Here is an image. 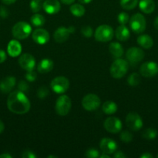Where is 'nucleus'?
<instances>
[{
	"label": "nucleus",
	"instance_id": "nucleus-20",
	"mask_svg": "<svg viewBox=\"0 0 158 158\" xmlns=\"http://www.w3.org/2000/svg\"><path fill=\"white\" fill-rule=\"evenodd\" d=\"M116 37L119 41H127L130 37L129 29L125 25H120L116 30Z\"/></svg>",
	"mask_w": 158,
	"mask_h": 158
},
{
	"label": "nucleus",
	"instance_id": "nucleus-3",
	"mask_svg": "<svg viewBox=\"0 0 158 158\" xmlns=\"http://www.w3.org/2000/svg\"><path fill=\"white\" fill-rule=\"evenodd\" d=\"M32 32L31 26L26 22H19L14 25L12 29V33L14 38L16 40L26 39Z\"/></svg>",
	"mask_w": 158,
	"mask_h": 158
},
{
	"label": "nucleus",
	"instance_id": "nucleus-35",
	"mask_svg": "<svg viewBox=\"0 0 158 158\" xmlns=\"http://www.w3.org/2000/svg\"><path fill=\"white\" fill-rule=\"evenodd\" d=\"M50 92L49 89L46 86H41L39 88L38 91H37V97L40 99H44L49 95Z\"/></svg>",
	"mask_w": 158,
	"mask_h": 158
},
{
	"label": "nucleus",
	"instance_id": "nucleus-1",
	"mask_svg": "<svg viewBox=\"0 0 158 158\" xmlns=\"http://www.w3.org/2000/svg\"><path fill=\"white\" fill-rule=\"evenodd\" d=\"M8 109L16 114H26L30 109V101L25 93L15 90L11 93L7 99Z\"/></svg>",
	"mask_w": 158,
	"mask_h": 158
},
{
	"label": "nucleus",
	"instance_id": "nucleus-30",
	"mask_svg": "<svg viewBox=\"0 0 158 158\" xmlns=\"http://www.w3.org/2000/svg\"><path fill=\"white\" fill-rule=\"evenodd\" d=\"M141 82V77L139 74L137 73H133L130 74L129 77L127 79V83L129 86H136L140 83Z\"/></svg>",
	"mask_w": 158,
	"mask_h": 158
},
{
	"label": "nucleus",
	"instance_id": "nucleus-12",
	"mask_svg": "<svg viewBox=\"0 0 158 158\" xmlns=\"http://www.w3.org/2000/svg\"><path fill=\"white\" fill-rule=\"evenodd\" d=\"M141 75L147 78L155 77L158 74V64L155 62H146L139 68Z\"/></svg>",
	"mask_w": 158,
	"mask_h": 158
},
{
	"label": "nucleus",
	"instance_id": "nucleus-15",
	"mask_svg": "<svg viewBox=\"0 0 158 158\" xmlns=\"http://www.w3.org/2000/svg\"><path fill=\"white\" fill-rule=\"evenodd\" d=\"M100 149L105 154H114L117 150V143L112 139L103 138L100 142Z\"/></svg>",
	"mask_w": 158,
	"mask_h": 158
},
{
	"label": "nucleus",
	"instance_id": "nucleus-23",
	"mask_svg": "<svg viewBox=\"0 0 158 158\" xmlns=\"http://www.w3.org/2000/svg\"><path fill=\"white\" fill-rule=\"evenodd\" d=\"M108 49H109L110 53L115 58H120L123 55V48H122V45L117 42H112L110 43Z\"/></svg>",
	"mask_w": 158,
	"mask_h": 158
},
{
	"label": "nucleus",
	"instance_id": "nucleus-22",
	"mask_svg": "<svg viewBox=\"0 0 158 158\" xmlns=\"http://www.w3.org/2000/svg\"><path fill=\"white\" fill-rule=\"evenodd\" d=\"M139 7L143 12L150 14L154 11L155 3L153 0H140L139 2Z\"/></svg>",
	"mask_w": 158,
	"mask_h": 158
},
{
	"label": "nucleus",
	"instance_id": "nucleus-46",
	"mask_svg": "<svg viewBox=\"0 0 158 158\" xmlns=\"http://www.w3.org/2000/svg\"><path fill=\"white\" fill-rule=\"evenodd\" d=\"M12 156L10 155L9 154H0V158H12Z\"/></svg>",
	"mask_w": 158,
	"mask_h": 158
},
{
	"label": "nucleus",
	"instance_id": "nucleus-31",
	"mask_svg": "<svg viewBox=\"0 0 158 158\" xmlns=\"http://www.w3.org/2000/svg\"><path fill=\"white\" fill-rule=\"evenodd\" d=\"M43 0H31L29 6H30L32 12L37 13L41 10V9L43 8Z\"/></svg>",
	"mask_w": 158,
	"mask_h": 158
},
{
	"label": "nucleus",
	"instance_id": "nucleus-28",
	"mask_svg": "<svg viewBox=\"0 0 158 158\" xmlns=\"http://www.w3.org/2000/svg\"><path fill=\"white\" fill-rule=\"evenodd\" d=\"M157 136V131L153 128H147L142 133V137L147 140H153Z\"/></svg>",
	"mask_w": 158,
	"mask_h": 158
},
{
	"label": "nucleus",
	"instance_id": "nucleus-16",
	"mask_svg": "<svg viewBox=\"0 0 158 158\" xmlns=\"http://www.w3.org/2000/svg\"><path fill=\"white\" fill-rule=\"evenodd\" d=\"M32 38L35 43L43 45L47 43L50 40V34L43 29H37L32 34Z\"/></svg>",
	"mask_w": 158,
	"mask_h": 158
},
{
	"label": "nucleus",
	"instance_id": "nucleus-10",
	"mask_svg": "<svg viewBox=\"0 0 158 158\" xmlns=\"http://www.w3.org/2000/svg\"><path fill=\"white\" fill-rule=\"evenodd\" d=\"M125 123L127 127L130 130L134 131H137L142 128L143 123L140 116L135 112H131L127 114L125 118Z\"/></svg>",
	"mask_w": 158,
	"mask_h": 158
},
{
	"label": "nucleus",
	"instance_id": "nucleus-24",
	"mask_svg": "<svg viewBox=\"0 0 158 158\" xmlns=\"http://www.w3.org/2000/svg\"><path fill=\"white\" fill-rule=\"evenodd\" d=\"M137 43L144 49H149L153 46V40L151 37L147 34H143L138 36Z\"/></svg>",
	"mask_w": 158,
	"mask_h": 158
},
{
	"label": "nucleus",
	"instance_id": "nucleus-4",
	"mask_svg": "<svg viewBox=\"0 0 158 158\" xmlns=\"http://www.w3.org/2000/svg\"><path fill=\"white\" fill-rule=\"evenodd\" d=\"M113 35H114L113 29L108 25H102L99 26L94 32L95 40L102 43H106L112 40Z\"/></svg>",
	"mask_w": 158,
	"mask_h": 158
},
{
	"label": "nucleus",
	"instance_id": "nucleus-47",
	"mask_svg": "<svg viewBox=\"0 0 158 158\" xmlns=\"http://www.w3.org/2000/svg\"><path fill=\"white\" fill-rule=\"evenodd\" d=\"M4 129H5L4 123H3V122L0 120V134H2V133L3 132Z\"/></svg>",
	"mask_w": 158,
	"mask_h": 158
},
{
	"label": "nucleus",
	"instance_id": "nucleus-51",
	"mask_svg": "<svg viewBox=\"0 0 158 158\" xmlns=\"http://www.w3.org/2000/svg\"><path fill=\"white\" fill-rule=\"evenodd\" d=\"M48 157L50 158V157H54V158H57V156H54V155H50V156H48Z\"/></svg>",
	"mask_w": 158,
	"mask_h": 158
},
{
	"label": "nucleus",
	"instance_id": "nucleus-41",
	"mask_svg": "<svg viewBox=\"0 0 158 158\" xmlns=\"http://www.w3.org/2000/svg\"><path fill=\"white\" fill-rule=\"evenodd\" d=\"M114 158H125L126 157V155L124 154L122 151H117V152L114 153Z\"/></svg>",
	"mask_w": 158,
	"mask_h": 158
},
{
	"label": "nucleus",
	"instance_id": "nucleus-9",
	"mask_svg": "<svg viewBox=\"0 0 158 158\" xmlns=\"http://www.w3.org/2000/svg\"><path fill=\"white\" fill-rule=\"evenodd\" d=\"M125 57L130 64L136 65L143 60L144 52L140 48L131 47L126 51Z\"/></svg>",
	"mask_w": 158,
	"mask_h": 158
},
{
	"label": "nucleus",
	"instance_id": "nucleus-38",
	"mask_svg": "<svg viewBox=\"0 0 158 158\" xmlns=\"http://www.w3.org/2000/svg\"><path fill=\"white\" fill-rule=\"evenodd\" d=\"M26 79L29 82H33L37 79V73L33 70L27 71L26 74Z\"/></svg>",
	"mask_w": 158,
	"mask_h": 158
},
{
	"label": "nucleus",
	"instance_id": "nucleus-48",
	"mask_svg": "<svg viewBox=\"0 0 158 158\" xmlns=\"http://www.w3.org/2000/svg\"><path fill=\"white\" fill-rule=\"evenodd\" d=\"M153 26H154V28L158 30V16L154 20V23H153Z\"/></svg>",
	"mask_w": 158,
	"mask_h": 158
},
{
	"label": "nucleus",
	"instance_id": "nucleus-42",
	"mask_svg": "<svg viewBox=\"0 0 158 158\" xmlns=\"http://www.w3.org/2000/svg\"><path fill=\"white\" fill-rule=\"evenodd\" d=\"M6 60V54L5 51L0 50V63H3Z\"/></svg>",
	"mask_w": 158,
	"mask_h": 158
},
{
	"label": "nucleus",
	"instance_id": "nucleus-29",
	"mask_svg": "<svg viewBox=\"0 0 158 158\" xmlns=\"http://www.w3.org/2000/svg\"><path fill=\"white\" fill-rule=\"evenodd\" d=\"M45 18L40 14L35 13L31 16L30 22L34 26H42L45 24Z\"/></svg>",
	"mask_w": 158,
	"mask_h": 158
},
{
	"label": "nucleus",
	"instance_id": "nucleus-50",
	"mask_svg": "<svg viewBox=\"0 0 158 158\" xmlns=\"http://www.w3.org/2000/svg\"><path fill=\"white\" fill-rule=\"evenodd\" d=\"M99 157H100V158H109L110 157H109V155H108V154L103 153V154H102V155L99 156Z\"/></svg>",
	"mask_w": 158,
	"mask_h": 158
},
{
	"label": "nucleus",
	"instance_id": "nucleus-52",
	"mask_svg": "<svg viewBox=\"0 0 158 158\" xmlns=\"http://www.w3.org/2000/svg\"><path fill=\"white\" fill-rule=\"evenodd\" d=\"M157 157H158V155H157Z\"/></svg>",
	"mask_w": 158,
	"mask_h": 158
},
{
	"label": "nucleus",
	"instance_id": "nucleus-26",
	"mask_svg": "<svg viewBox=\"0 0 158 158\" xmlns=\"http://www.w3.org/2000/svg\"><path fill=\"white\" fill-rule=\"evenodd\" d=\"M70 12L74 16L81 17L85 13V9L82 5L74 4L70 7Z\"/></svg>",
	"mask_w": 158,
	"mask_h": 158
},
{
	"label": "nucleus",
	"instance_id": "nucleus-7",
	"mask_svg": "<svg viewBox=\"0 0 158 158\" xmlns=\"http://www.w3.org/2000/svg\"><path fill=\"white\" fill-rule=\"evenodd\" d=\"M82 106L88 111H94L99 107L101 100L97 95L93 94H87L83 97L81 101Z\"/></svg>",
	"mask_w": 158,
	"mask_h": 158
},
{
	"label": "nucleus",
	"instance_id": "nucleus-5",
	"mask_svg": "<svg viewBox=\"0 0 158 158\" xmlns=\"http://www.w3.org/2000/svg\"><path fill=\"white\" fill-rule=\"evenodd\" d=\"M71 108V100L67 95L60 96L57 98L55 104L56 113L59 116L68 115Z\"/></svg>",
	"mask_w": 158,
	"mask_h": 158
},
{
	"label": "nucleus",
	"instance_id": "nucleus-11",
	"mask_svg": "<svg viewBox=\"0 0 158 158\" xmlns=\"http://www.w3.org/2000/svg\"><path fill=\"white\" fill-rule=\"evenodd\" d=\"M74 32H75L74 26H70L68 28L64 27V26H60V27L57 28L54 32V38L57 43H64L65 41L68 40L70 35Z\"/></svg>",
	"mask_w": 158,
	"mask_h": 158
},
{
	"label": "nucleus",
	"instance_id": "nucleus-18",
	"mask_svg": "<svg viewBox=\"0 0 158 158\" xmlns=\"http://www.w3.org/2000/svg\"><path fill=\"white\" fill-rule=\"evenodd\" d=\"M15 85V78L14 77H7L0 82V91L4 94L9 93Z\"/></svg>",
	"mask_w": 158,
	"mask_h": 158
},
{
	"label": "nucleus",
	"instance_id": "nucleus-21",
	"mask_svg": "<svg viewBox=\"0 0 158 158\" xmlns=\"http://www.w3.org/2000/svg\"><path fill=\"white\" fill-rule=\"evenodd\" d=\"M54 68V63L50 59H43L37 66V71L40 73H46L50 72Z\"/></svg>",
	"mask_w": 158,
	"mask_h": 158
},
{
	"label": "nucleus",
	"instance_id": "nucleus-19",
	"mask_svg": "<svg viewBox=\"0 0 158 158\" xmlns=\"http://www.w3.org/2000/svg\"><path fill=\"white\" fill-rule=\"evenodd\" d=\"M7 52L10 56L16 57L21 53L22 46L17 40H11L7 46Z\"/></svg>",
	"mask_w": 158,
	"mask_h": 158
},
{
	"label": "nucleus",
	"instance_id": "nucleus-13",
	"mask_svg": "<svg viewBox=\"0 0 158 158\" xmlns=\"http://www.w3.org/2000/svg\"><path fill=\"white\" fill-rule=\"evenodd\" d=\"M104 127L108 132L111 134H116L120 132L122 124L119 118L115 117H110L107 118L104 122Z\"/></svg>",
	"mask_w": 158,
	"mask_h": 158
},
{
	"label": "nucleus",
	"instance_id": "nucleus-25",
	"mask_svg": "<svg viewBox=\"0 0 158 158\" xmlns=\"http://www.w3.org/2000/svg\"><path fill=\"white\" fill-rule=\"evenodd\" d=\"M117 105L113 101H106L102 105V110L108 115L115 114L117 111Z\"/></svg>",
	"mask_w": 158,
	"mask_h": 158
},
{
	"label": "nucleus",
	"instance_id": "nucleus-49",
	"mask_svg": "<svg viewBox=\"0 0 158 158\" xmlns=\"http://www.w3.org/2000/svg\"><path fill=\"white\" fill-rule=\"evenodd\" d=\"M79 2L81 3V4H88V3L91 2L92 0H78Z\"/></svg>",
	"mask_w": 158,
	"mask_h": 158
},
{
	"label": "nucleus",
	"instance_id": "nucleus-44",
	"mask_svg": "<svg viewBox=\"0 0 158 158\" xmlns=\"http://www.w3.org/2000/svg\"><path fill=\"white\" fill-rule=\"evenodd\" d=\"M153 156L149 153H144L143 154L140 156V158H153Z\"/></svg>",
	"mask_w": 158,
	"mask_h": 158
},
{
	"label": "nucleus",
	"instance_id": "nucleus-34",
	"mask_svg": "<svg viewBox=\"0 0 158 158\" xmlns=\"http://www.w3.org/2000/svg\"><path fill=\"white\" fill-rule=\"evenodd\" d=\"M81 32L82 35L84 37H86V38H90V37H91L93 35V29L89 26H83L81 28Z\"/></svg>",
	"mask_w": 158,
	"mask_h": 158
},
{
	"label": "nucleus",
	"instance_id": "nucleus-8",
	"mask_svg": "<svg viewBox=\"0 0 158 158\" xmlns=\"http://www.w3.org/2000/svg\"><path fill=\"white\" fill-rule=\"evenodd\" d=\"M69 80L64 77H57L53 79L50 83V87L54 92L57 94H64L69 88Z\"/></svg>",
	"mask_w": 158,
	"mask_h": 158
},
{
	"label": "nucleus",
	"instance_id": "nucleus-6",
	"mask_svg": "<svg viewBox=\"0 0 158 158\" xmlns=\"http://www.w3.org/2000/svg\"><path fill=\"white\" fill-rule=\"evenodd\" d=\"M129 26L135 33H142L145 31L147 26L145 17L140 13L134 14L129 19Z\"/></svg>",
	"mask_w": 158,
	"mask_h": 158
},
{
	"label": "nucleus",
	"instance_id": "nucleus-2",
	"mask_svg": "<svg viewBox=\"0 0 158 158\" xmlns=\"http://www.w3.org/2000/svg\"><path fill=\"white\" fill-rule=\"evenodd\" d=\"M129 69V63L126 60L118 58L110 67V73L115 79H120L126 74Z\"/></svg>",
	"mask_w": 158,
	"mask_h": 158
},
{
	"label": "nucleus",
	"instance_id": "nucleus-33",
	"mask_svg": "<svg viewBox=\"0 0 158 158\" xmlns=\"http://www.w3.org/2000/svg\"><path fill=\"white\" fill-rule=\"evenodd\" d=\"M117 20L120 25H125L129 21V16L126 12H121L118 15Z\"/></svg>",
	"mask_w": 158,
	"mask_h": 158
},
{
	"label": "nucleus",
	"instance_id": "nucleus-14",
	"mask_svg": "<svg viewBox=\"0 0 158 158\" xmlns=\"http://www.w3.org/2000/svg\"><path fill=\"white\" fill-rule=\"evenodd\" d=\"M19 64L22 69L26 71L33 70L36 66L35 59L31 54L24 53L19 59Z\"/></svg>",
	"mask_w": 158,
	"mask_h": 158
},
{
	"label": "nucleus",
	"instance_id": "nucleus-32",
	"mask_svg": "<svg viewBox=\"0 0 158 158\" xmlns=\"http://www.w3.org/2000/svg\"><path fill=\"white\" fill-rule=\"evenodd\" d=\"M120 140L124 143H129L133 140V134L129 131H122L120 134Z\"/></svg>",
	"mask_w": 158,
	"mask_h": 158
},
{
	"label": "nucleus",
	"instance_id": "nucleus-37",
	"mask_svg": "<svg viewBox=\"0 0 158 158\" xmlns=\"http://www.w3.org/2000/svg\"><path fill=\"white\" fill-rule=\"evenodd\" d=\"M18 89L19 90L22 91V92L26 93L28 91L29 86H28L27 83H26V81H24V80H21V81H20V83H19L18 84Z\"/></svg>",
	"mask_w": 158,
	"mask_h": 158
},
{
	"label": "nucleus",
	"instance_id": "nucleus-17",
	"mask_svg": "<svg viewBox=\"0 0 158 158\" xmlns=\"http://www.w3.org/2000/svg\"><path fill=\"white\" fill-rule=\"evenodd\" d=\"M43 9L46 13L56 14L60 10V3L58 0H45Z\"/></svg>",
	"mask_w": 158,
	"mask_h": 158
},
{
	"label": "nucleus",
	"instance_id": "nucleus-36",
	"mask_svg": "<svg viewBox=\"0 0 158 158\" xmlns=\"http://www.w3.org/2000/svg\"><path fill=\"white\" fill-rule=\"evenodd\" d=\"M85 156L88 158H97L99 157L100 154H99V152L98 150L94 149V148H91V149H88L85 152Z\"/></svg>",
	"mask_w": 158,
	"mask_h": 158
},
{
	"label": "nucleus",
	"instance_id": "nucleus-27",
	"mask_svg": "<svg viewBox=\"0 0 158 158\" xmlns=\"http://www.w3.org/2000/svg\"><path fill=\"white\" fill-rule=\"evenodd\" d=\"M139 0H120V6L125 10H132L138 4Z\"/></svg>",
	"mask_w": 158,
	"mask_h": 158
},
{
	"label": "nucleus",
	"instance_id": "nucleus-45",
	"mask_svg": "<svg viewBox=\"0 0 158 158\" xmlns=\"http://www.w3.org/2000/svg\"><path fill=\"white\" fill-rule=\"evenodd\" d=\"M75 1V0H60V2H61L62 3H64V4L65 5H70V4H72Z\"/></svg>",
	"mask_w": 158,
	"mask_h": 158
},
{
	"label": "nucleus",
	"instance_id": "nucleus-43",
	"mask_svg": "<svg viewBox=\"0 0 158 158\" xmlns=\"http://www.w3.org/2000/svg\"><path fill=\"white\" fill-rule=\"evenodd\" d=\"M2 2L6 5H11L15 3L16 2V0H2Z\"/></svg>",
	"mask_w": 158,
	"mask_h": 158
},
{
	"label": "nucleus",
	"instance_id": "nucleus-39",
	"mask_svg": "<svg viewBox=\"0 0 158 158\" xmlns=\"http://www.w3.org/2000/svg\"><path fill=\"white\" fill-rule=\"evenodd\" d=\"M21 156L23 158H37V154H36L34 152H33L32 151H29V150L23 151Z\"/></svg>",
	"mask_w": 158,
	"mask_h": 158
},
{
	"label": "nucleus",
	"instance_id": "nucleus-40",
	"mask_svg": "<svg viewBox=\"0 0 158 158\" xmlns=\"http://www.w3.org/2000/svg\"><path fill=\"white\" fill-rule=\"evenodd\" d=\"M0 16L3 19H6L9 16V11L5 6H0Z\"/></svg>",
	"mask_w": 158,
	"mask_h": 158
}]
</instances>
